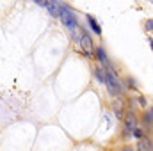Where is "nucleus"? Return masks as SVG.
<instances>
[{
  "mask_svg": "<svg viewBox=\"0 0 153 151\" xmlns=\"http://www.w3.org/2000/svg\"><path fill=\"white\" fill-rule=\"evenodd\" d=\"M144 121H148V124L152 123V112H146V114H144Z\"/></svg>",
  "mask_w": 153,
  "mask_h": 151,
  "instance_id": "obj_11",
  "label": "nucleus"
},
{
  "mask_svg": "<svg viewBox=\"0 0 153 151\" xmlns=\"http://www.w3.org/2000/svg\"><path fill=\"white\" fill-rule=\"evenodd\" d=\"M152 25H153V21H152V20H148V23H146V27H148V30H152Z\"/></svg>",
  "mask_w": 153,
  "mask_h": 151,
  "instance_id": "obj_12",
  "label": "nucleus"
},
{
  "mask_svg": "<svg viewBox=\"0 0 153 151\" xmlns=\"http://www.w3.org/2000/svg\"><path fill=\"white\" fill-rule=\"evenodd\" d=\"M96 75H98V78L102 82H105V73H102V70H96Z\"/></svg>",
  "mask_w": 153,
  "mask_h": 151,
  "instance_id": "obj_10",
  "label": "nucleus"
},
{
  "mask_svg": "<svg viewBox=\"0 0 153 151\" xmlns=\"http://www.w3.org/2000/svg\"><path fill=\"white\" fill-rule=\"evenodd\" d=\"M45 5H46V9L50 11L52 16H59L61 14V5H59L57 0H45Z\"/></svg>",
  "mask_w": 153,
  "mask_h": 151,
  "instance_id": "obj_4",
  "label": "nucleus"
},
{
  "mask_svg": "<svg viewBox=\"0 0 153 151\" xmlns=\"http://www.w3.org/2000/svg\"><path fill=\"white\" fill-rule=\"evenodd\" d=\"M139 150L141 151H152V141L150 139H143L139 142Z\"/></svg>",
  "mask_w": 153,
  "mask_h": 151,
  "instance_id": "obj_7",
  "label": "nucleus"
},
{
  "mask_svg": "<svg viewBox=\"0 0 153 151\" xmlns=\"http://www.w3.org/2000/svg\"><path fill=\"white\" fill-rule=\"evenodd\" d=\"M96 55H98V59H100V61H103V62L107 61V57H105V52H103L102 48H98V50H96Z\"/></svg>",
  "mask_w": 153,
  "mask_h": 151,
  "instance_id": "obj_8",
  "label": "nucleus"
},
{
  "mask_svg": "<svg viewBox=\"0 0 153 151\" xmlns=\"http://www.w3.org/2000/svg\"><path fill=\"white\" fill-rule=\"evenodd\" d=\"M103 84L107 85V89H109V93H111L112 96H116V94L121 91V84H119V80L116 78V75L112 71H107V73H105V82H103Z\"/></svg>",
  "mask_w": 153,
  "mask_h": 151,
  "instance_id": "obj_2",
  "label": "nucleus"
},
{
  "mask_svg": "<svg viewBox=\"0 0 153 151\" xmlns=\"http://www.w3.org/2000/svg\"><path fill=\"white\" fill-rule=\"evenodd\" d=\"M132 133H134V137H137V139H141V137H143V130H139V126H137Z\"/></svg>",
  "mask_w": 153,
  "mask_h": 151,
  "instance_id": "obj_9",
  "label": "nucleus"
},
{
  "mask_svg": "<svg viewBox=\"0 0 153 151\" xmlns=\"http://www.w3.org/2000/svg\"><path fill=\"white\" fill-rule=\"evenodd\" d=\"M36 4H39V5H45V0H34Z\"/></svg>",
  "mask_w": 153,
  "mask_h": 151,
  "instance_id": "obj_13",
  "label": "nucleus"
},
{
  "mask_svg": "<svg viewBox=\"0 0 153 151\" xmlns=\"http://www.w3.org/2000/svg\"><path fill=\"white\" fill-rule=\"evenodd\" d=\"M80 44H82V48H84V52H85L87 55L93 53V41H91V38H87V36H80Z\"/></svg>",
  "mask_w": 153,
  "mask_h": 151,
  "instance_id": "obj_5",
  "label": "nucleus"
},
{
  "mask_svg": "<svg viewBox=\"0 0 153 151\" xmlns=\"http://www.w3.org/2000/svg\"><path fill=\"white\" fill-rule=\"evenodd\" d=\"M137 128V121H135V115L130 112L126 117H125V132H126V135H130L134 130Z\"/></svg>",
  "mask_w": 153,
  "mask_h": 151,
  "instance_id": "obj_3",
  "label": "nucleus"
},
{
  "mask_svg": "<svg viewBox=\"0 0 153 151\" xmlns=\"http://www.w3.org/2000/svg\"><path fill=\"white\" fill-rule=\"evenodd\" d=\"M123 151H134V150H132V148H125Z\"/></svg>",
  "mask_w": 153,
  "mask_h": 151,
  "instance_id": "obj_14",
  "label": "nucleus"
},
{
  "mask_svg": "<svg viewBox=\"0 0 153 151\" xmlns=\"http://www.w3.org/2000/svg\"><path fill=\"white\" fill-rule=\"evenodd\" d=\"M59 16H61V20H62V23H64V25H66V27H68L73 34H75V32H78V29H80V27L76 25L75 14H73L68 7H61V14H59Z\"/></svg>",
  "mask_w": 153,
  "mask_h": 151,
  "instance_id": "obj_1",
  "label": "nucleus"
},
{
  "mask_svg": "<svg viewBox=\"0 0 153 151\" xmlns=\"http://www.w3.org/2000/svg\"><path fill=\"white\" fill-rule=\"evenodd\" d=\"M87 21H89V25L93 27V30H94L96 34H100V32H102V27L98 25V21H96V20L93 18V16H87Z\"/></svg>",
  "mask_w": 153,
  "mask_h": 151,
  "instance_id": "obj_6",
  "label": "nucleus"
}]
</instances>
